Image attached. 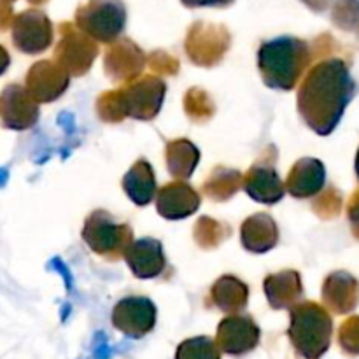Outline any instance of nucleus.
Instances as JSON below:
<instances>
[{
  "instance_id": "obj_12",
  "label": "nucleus",
  "mask_w": 359,
  "mask_h": 359,
  "mask_svg": "<svg viewBox=\"0 0 359 359\" xmlns=\"http://www.w3.org/2000/svg\"><path fill=\"white\" fill-rule=\"evenodd\" d=\"M69 72L58 63L42 60V62L32 65L27 74V90L39 104L53 102L63 95L69 88Z\"/></svg>"
},
{
  "instance_id": "obj_15",
  "label": "nucleus",
  "mask_w": 359,
  "mask_h": 359,
  "mask_svg": "<svg viewBox=\"0 0 359 359\" xmlns=\"http://www.w3.org/2000/svg\"><path fill=\"white\" fill-rule=\"evenodd\" d=\"M200 207V195L182 181H174L163 186L158 193L156 209L161 217L168 221L186 219L195 214Z\"/></svg>"
},
{
  "instance_id": "obj_28",
  "label": "nucleus",
  "mask_w": 359,
  "mask_h": 359,
  "mask_svg": "<svg viewBox=\"0 0 359 359\" xmlns=\"http://www.w3.org/2000/svg\"><path fill=\"white\" fill-rule=\"evenodd\" d=\"M340 205H342V200H340L339 193L337 191H328L321 200L318 202V212L321 214L323 217H332L337 216L340 210Z\"/></svg>"
},
{
  "instance_id": "obj_11",
  "label": "nucleus",
  "mask_w": 359,
  "mask_h": 359,
  "mask_svg": "<svg viewBox=\"0 0 359 359\" xmlns=\"http://www.w3.org/2000/svg\"><path fill=\"white\" fill-rule=\"evenodd\" d=\"M259 326L251 316H228L217 326L216 344L221 353L230 356H244L258 347Z\"/></svg>"
},
{
  "instance_id": "obj_7",
  "label": "nucleus",
  "mask_w": 359,
  "mask_h": 359,
  "mask_svg": "<svg viewBox=\"0 0 359 359\" xmlns=\"http://www.w3.org/2000/svg\"><path fill=\"white\" fill-rule=\"evenodd\" d=\"M11 35L18 51L39 55L53 44V25L42 11L28 9L13 18Z\"/></svg>"
},
{
  "instance_id": "obj_22",
  "label": "nucleus",
  "mask_w": 359,
  "mask_h": 359,
  "mask_svg": "<svg viewBox=\"0 0 359 359\" xmlns=\"http://www.w3.org/2000/svg\"><path fill=\"white\" fill-rule=\"evenodd\" d=\"M210 298L219 311L226 314H238L248 305L249 287L237 277L223 276L214 283Z\"/></svg>"
},
{
  "instance_id": "obj_9",
  "label": "nucleus",
  "mask_w": 359,
  "mask_h": 359,
  "mask_svg": "<svg viewBox=\"0 0 359 359\" xmlns=\"http://www.w3.org/2000/svg\"><path fill=\"white\" fill-rule=\"evenodd\" d=\"M39 119V102L21 84H7L0 93V125L9 130H28Z\"/></svg>"
},
{
  "instance_id": "obj_20",
  "label": "nucleus",
  "mask_w": 359,
  "mask_h": 359,
  "mask_svg": "<svg viewBox=\"0 0 359 359\" xmlns=\"http://www.w3.org/2000/svg\"><path fill=\"white\" fill-rule=\"evenodd\" d=\"M241 237L242 245L248 251L262 255V252L270 251L279 242V228L272 216L259 212L244 221Z\"/></svg>"
},
{
  "instance_id": "obj_4",
  "label": "nucleus",
  "mask_w": 359,
  "mask_h": 359,
  "mask_svg": "<svg viewBox=\"0 0 359 359\" xmlns=\"http://www.w3.org/2000/svg\"><path fill=\"white\" fill-rule=\"evenodd\" d=\"M76 23L93 41L116 42L126 27L123 0H90L77 9Z\"/></svg>"
},
{
  "instance_id": "obj_5",
  "label": "nucleus",
  "mask_w": 359,
  "mask_h": 359,
  "mask_svg": "<svg viewBox=\"0 0 359 359\" xmlns=\"http://www.w3.org/2000/svg\"><path fill=\"white\" fill-rule=\"evenodd\" d=\"M132 235V228L118 223L107 210H95L84 221L83 241L91 251L112 262L125 255L126 248L133 241Z\"/></svg>"
},
{
  "instance_id": "obj_21",
  "label": "nucleus",
  "mask_w": 359,
  "mask_h": 359,
  "mask_svg": "<svg viewBox=\"0 0 359 359\" xmlns=\"http://www.w3.org/2000/svg\"><path fill=\"white\" fill-rule=\"evenodd\" d=\"M123 189L137 207H146L156 196V179L153 167L146 160H139L123 177Z\"/></svg>"
},
{
  "instance_id": "obj_34",
  "label": "nucleus",
  "mask_w": 359,
  "mask_h": 359,
  "mask_svg": "<svg viewBox=\"0 0 359 359\" xmlns=\"http://www.w3.org/2000/svg\"><path fill=\"white\" fill-rule=\"evenodd\" d=\"M356 175L359 179V151H358V156H356Z\"/></svg>"
},
{
  "instance_id": "obj_2",
  "label": "nucleus",
  "mask_w": 359,
  "mask_h": 359,
  "mask_svg": "<svg viewBox=\"0 0 359 359\" xmlns=\"http://www.w3.org/2000/svg\"><path fill=\"white\" fill-rule=\"evenodd\" d=\"M309 63H311V48L302 39L283 35L259 46V74L266 86L272 90H293L304 76Z\"/></svg>"
},
{
  "instance_id": "obj_35",
  "label": "nucleus",
  "mask_w": 359,
  "mask_h": 359,
  "mask_svg": "<svg viewBox=\"0 0 359 359\" xmlns=\"http://www.w3.org/2000/svg\"><path fill=\"white\" fill-rule=\"evenodd\" d=\"M30 2H34V4H39V2H44V0H30Z\"/></svg>"
},
{
  "instance_id": "obj_19",
  "label": "nucleus",
  "mask_w": 359,
  "mask_h": 359,
  "mask_svg": "<svg viewBox=\"0 0 359 359\" xmlns=\"http://www.w3.org/2000/svg\"><path fill=\"white\" fill-rule=\"evenodd\" d=\"M265 293L272 309H291L304 294L300 273L297 270H283L265 279Z\"/></svg>"
},
{
  "instance_id": "obj_26",
  "label": "nucleus",
  "mask_w": 359,
  "mask_h": 359,
  "mask_svg": "<svg viewBox=\"0 0 359 359\" xmlns=\"http://www.w3.org/2000/svg\"><path fill=\"white\" fill-rule=\"evenodd\" d=\"M335 20L339 27L349 28H359V2L358 0H342L339 2L335 11Z\"/></svg>"
},
{
  "instance_id": "obj_30",
  "label": "nucleus",
  "mask_w": 359,
  "mask_h": 359,
  "mask_svg": "<svg viewBox=\"0 0 359 359\" xmlns=\"http://www.w3.org/2000/svg\"><path fill=\"white\" fill-rule=\"evenodd\" d=\"M13 23V9L9 2H0V32Z\"/></svg>"
},
{
  "instance_id": "obj_1",
  "label": "nucleus",
  "mask_w": 359,
  "mask_h": 359,
  "mask_svg": "<svg viewBox=\"0 0 359 359\" xmlns=\"http://www.w3.org/2000/svg\"><path fill=\"white\" fill-rule=\"evenodd\" d=\"M356 95L349 67L340 58H330L312 67L298 91V111L319 135H330Z\"/></svg>"
},
{
  "instance_id": "obj_31",
  "label": "nucleus",
  "mask_w": 359,
  "mask_h": 359,
  "mask_svg": "<svg viewBox=\"0 0 359 359\" xmlns=\"http://www.w3.org/2000/svg\"><path fill=\"white\" fill-rule=\"evenodd\" d=\"M347 210H349V219L351 223L356 224L359 223V191H356L353 195V198H351L349 202V207H347Z\"/></svg>"
},
{
  "instance_id": "obj_24",
  "label": "nucleus",
  "mask_w": 359,
  "mask_h": 359,
  "mask_svg": "<svg viewBox=\"0 0 359 359\" xmlns=\"http://www.w3.org/2000/svg\"><path fill=\"white\" fill-rule=\"evenodd\" d=\"M242 175L238 174L237 170H231V168L217 167L216 170L212 172L209 181L203 184V189H205L207 195L210 198L217 200H228L238 188H241Z\"/></svg>"
},
{
  "instance_id": "obj_33",
  "label": "nucleus",
  "mask_w": 359,
  "mask_h": 359,
  "mask_svg": "<svg viewBox=\"0 0 359 359\" xmlns=\"http://www.w3.org/2000/svg\"><path fill=\"white\" fill-rule=\"evenodd\" d=\"M353 231H354V235H356V237L359 238V223L353 224Z\"/></svg>"
},
{
  "instance_id": "obj_29",
  "label": "nucleus",
  "mask_w": 359,
  "mask_h": 359,
  "mask_svg": "<svg viewBox=\"0 0 359 359\" xmlns=\"http://www.w3.org/2000/svg\"><path fill=\"white\" fill-rule=\"evenodd\" d=\"M189 9H198V7H226L233 0H181Z\"/></svg>"
},
{
  "instance_id": "obj_6",
  "label": "nucleus",
  "mask_w": 359,
  "mask_h": 359,
  "mask_svg": "<svg viewBox=\"0 0 359 359\" xmlns=\"http://www.w3.org/2000/svg\"><path fill=\"white\" fill-rule=\"evenodd\" d=\"M167 93V84L160 77L147 76L133 81L125 90L118 91L123 116H130L140 121L156 118Z\"/></svg>"
},
{
  "instance_id": "obj_10",
  "label": "nucleus",
  "mask_w": 359,
  "mask_h": 359,
  "mask_svg": "<svg viewBox=\"0 0 359 359\" xmlns=\"http://www.w3.org/2000/svg\"><path fill=\"white\" fill-rule=\"evenodd\" d=\"M97 55L98 48L93 39L83 32H76L72 25H62V39L56 48V62L60 67L74 76H83L90 70Z\"/></svg>"
},
{
  "instance_id": "obj_3",
  "label": "nucleus",
  "mask_w": 359,
  "mask_h": 359,
  "mask_svg": "<svg viewBox=\"0 0 359 359\" xmlns=\"http://www.w3.org/2000/svg\"><path fill=\"white\" fill-rule=\"evenodd\" d=\"M290 337L294 351L304 359H321L330 349L333 321L325 307L314 302H302L290 309Z\"/></svg>"
},
{
  "instance_id": "obj_17",
  "label": "nucleus",
  "mask_w": 359,
  "mask_h": 359,
  "mask_svg": "<svg viewBox=\"0 0 359 359\" xmlns=\"http://www.w3.org/2000/svg\"><path fill=\"white\" fill-rule=\"evenodd\" d=\"M142 49L137 48L132 41L123 39L121 42H116L107 51L105 56V72L114 81H132L133 77L139 76L140 70L144 69Z\"/></svg>"
},
{
  "instance_id": "obj_23",
  "label": "nucleus",
  "mask_w": 359,
  "mask_h": 359,
  "mask_svg": "<svg viewBox=\"0 0 359 359\" xmlns=\"http://www.w3.org/2000/svg\"><path fill=\"white\" fill-rule=\"evenodd\" d=\"M200 161V151L195 144L181 139L168 142L167 146V165L172 177L177 181H184L195 172Z\"/></svg>"
},
{
  "instance_id": "obj_27",
  "label": "nucleus",
  "mask_w": 359,
  "mask_h": 359,
  "mask_svg": "<svg viewBox=\"0 0 359 359\" xmlns=\"http://www.w3.org/2000/svg\"><path fill=\"white\" fill-rule=\"evenodd\" d=\"M339 340L346 353L359 354V318H351L344 323Z\"/></svg>"
},
{
  "instance_id": "obj_25",
  "label": "nucleus",
  "mask_w": 359,
  "mask_h": 359,
  "mask_svg": "<svg viewBox=\"0 0 359 359\" xmlns=\"http://www.w3.org/2000/svg\"><path fill=\"white\" fill-rule=\"evenodd\" d=\"M175 359H221V351L216 340L209 337H193L179 344Z\"/></svg>"
},
{
  "instance_id": "obj_8",
  "label": "nucleus",
  "mask_w": 359,
  "mask_h": 359,
  "mask_svg": "<svg viewBox=\"0 0 359 359\" xmlns=\"http://www.w3.org/2000/svg\"><path fill=\"white\" fill-rule=\"evenodd\" d=\"M112 325L130 339H142L156 325V305L146 297H126L112 311Z\"/></svg>"
},
{
  "instance_id": "obj_13",
  "label": "nucleus",
  "mask_w": 359,
  "mask_h": 359,
  "mask_svg": "<svg viewBox=\"0 0 359 359\" xmlns=\"http://www.w3.org/2000/svg\"><path fill=\"white\" fill-rule=\"evenodd\" d=\"M123 258L128 263L133 276L139 279H154V277L161 276L167 266L163 245L158 238L151 237L130 242Z\"/></svg>"
},
{
  "instance_id": "obj_18",
  "label": "nucleus",
  "mask_w": 359,
  "mask_h": 359,
  "mask_svg": "<svg viewBox=\"0 0 359 359\" xmlns=\"http://www.w3.org/2000/svg\"><path fill=\"white\" fill-rule=\"evenodd\" d=\"M323 300L335 314H347L359 302V283L347 272H335L325 280Z\"/></svg>"
},
{
  "instance_id": "obj_36",
  "label": "nucleus",
  "mask_w": 359,
  "mask_h": 359,
  "mask_svg": "<svg viewBox=\"0 0 359 359\" xmlns=\"http://www.w3.org/2000/svg\"><path fill=\"white\" fill-rule=\"evenodd\" d=\"M0 2H13V0H0Z\"/></svg>"
},
{
  "instance_id": "obj_14",
  "label": "nucleus",
  "mask_w": 359,
  "mask_h": 359,
  "mask_svg": "<svg viewBox=\"0 0 359 359\" xmlns=\"http://www.w3.org/2000/svg\"><path fill=\"white\" fill-rule=\"evenodd\" d=\"M244 189L252 200L265 205H273L280 202L284 196V184L277 174L272 161H258L248 170L242 179Z\"/></svg>"
},
{
  "instance_id": "obj_32",
  "label": "nucleus",
  "mask_w": 359,
  "mask_h": 359,
  "mask_svg": "<svg viewBox=\"0 0 359 359\" xmlns=\"http://www.w3.org/2000/svg\"><path fill=\"white\" fill-rule=\"evenodd\" d=\"M9 65H11V56H9V53H7V49L4 48L2 44H0V76L7 72V69H9Z\"/></svg>"
},
{
  "instance_id": "obj_16",
  "label": "nucleus",
  "mask_w": 359,
  "mask_h": 359,
  "mask_svg": "<svg viewBox=\"0 0 359 359\" xmlns=\"http://www.w3.org/2000/svg\"><path fill=\"white\" fill-rule=\"evenodd\" d=\"M326 182V168L316 158H302L291 168L286 188L294 198H311L318 195Z\"/></svg>"
}]
</instances>
